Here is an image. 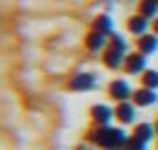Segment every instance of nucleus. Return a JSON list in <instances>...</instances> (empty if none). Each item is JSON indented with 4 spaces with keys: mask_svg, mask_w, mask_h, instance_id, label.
<instances>
[{
    "mask_svg": "<svg viewBox=\"0 0 158 150\" xmlns=\"http://www.w3.org/2000/svg\"><path fill=\"white\" fill-rule=\"evenodd\" d=\"M127 140H129V136L122 131V128H112L110 126V133H107V138H105V143L100 145V148L105 150H122L127 145Z\"/></svg>",
    "mask_w": 158,
    "mask_h": 150,
    "instance_id": "obj_1",
    "label": "nucleus"
},
{
    "mask_svg": "<svg viewBox=\"0 0 158 150\" xmlns=\"http://www.w3.org/2000/svg\"><path fill=\"white\" fill-rule=\"evenodd\" d=\"M68 87H71L73 92H88L90 87H95V75L93 73H76L71 77Z\"/></svg>",
    "mask_w": 158,
    "mask_h": 150,
    "instance_id": "obj_2",
    "label": "nucleus"
},
{
    "mask_svg": "<svg viewBox=\"0 0 158 150\" xmlns=\"http://www.w3.org/2000/svg\"><path fill=\"white\" fill-rule=\"evenodd\" d=\"M124 65H127V73H131V75L143 73V70H146V53H141V51H136V53H127Z\"/></svg>",
    "mask_w": 158,
    "mask_h": 150,
    "instance_id": "obj_3",
    "label": "nucleus"
},
{
    "mask_svg": "<svg viewBox=\"0 0 158 150\" xmlns=\"http://www.w3.org/2000/svg\"><path fill=\"white\" fill-rule=\"evenodd\" d=\"M110 94H112V99H117V102H127V99L134 94V90L129 87L127 80H114V82L110 85Z\"/></svg>",
    "mask_w": 158,
    "mask_h": 150,
    "instance_id": "obj_4",
    "label": "nucleus"
},
{
    "mask_svg": "<svg viewBox=\"0 0 158 150\" xmlns=\"http://www.w3.org/2000/svg\"><path fill=\"white\" fill-rule=\"evenodd\" d=\"M131 99H134L136 107H153V104L158 102V94H156V90L141 87V90H136V92L131 94Z\"/></svg>",
    "mask_w": 158,
    "mask_h": 150,
    "instance_id": "obj_5",
    "label": "nucleus"
},
{
    "mask_svg": "<svg viewBox=\"0 0 158 150\" xmlns=\"http://www.w3.org/2000/svg\"><path fill=\"white\" fill-rule=\"evenodd\" d=\"M90 116H93V121L98 126H110V119L114 116V109H110L107 104H95L90 109Z\"/></svg>",
    "mask_w": 158,
    "mask_h": 150,
    "instance_id": "obj_6",
    "label": "nucleus"
},
{
    "mask_svg": "<svg viewBox=\"0 0 158 150\" xmlns=\"http://www.w3.org/2000/svg\"><path fill=\"white\" fill-rule=\"evenodd\" d=\"M114 116H117L122 124H131V121L136 119V104H131V102H119L117 109H114Z\"/></svg>",
    "mask_w": 158,
    "mask_h": 150,
    "instance_id": "obj_7",
    "label": "nucleus"
},
{
    "mask_svg": "<svg viewBox=\"0 0 158 150\" xmlns=\"http://www.w3.org/2000/svg\"><path fill=\"white\" fill-rule=\"evenodd\" d=\"M124 58H127V56H124V51H119V49H114V46H107L102 61H105L107 68H119V65L124 63Z\"/></svg>",
    "mask_w": 158,
    "mask_h": 150,
    "instance_id": "obj_8",
    "label": "nucleus"
},
{
    "mask_svg": "<svg viewBox=\"0 0 158 150\" xmlns=\"http://www.w3.org/2000/svg\"><path fill=\"white\" fill-rule=\"evenodd\" d=\"M139 51L146 53V56L156 53V51H158V37H153V34H143V37H139Z\"/></svg>",
    "mask_w": 158,
    "mask_h": 150,
    "instance_id": "obj_9",
    "label": "nucleus"
},
{
    "mask_svg": "<svg viewBox=\"0 0 158 150\" xmlns=\"http://www.w3.org/2000/svg\"><path fill=\"white\" fill-rule=\"evenodd\" d=\"M146 29H148V17H143V15H134V17L129 19V32H131V34L143 37Z\"/></svg>",
    "mask_w": 158,
    "mask_h": 150,
    "instance_id": "obj_10",
    "label": "nucleus"
},
{
    "mask_svg": "<svg viewBox=\"0 0 158 150\" xmlns=\"http://www.w3.org/2000/svg\"><path fill=\"white\" fill-rule=\"evenodd\" d=\"M85 44H88L90 51H100V49L107 44V34H102V32H98V29H93V32L88 34V39H85Z\"/></svg>",
    "mask_w": 158,
    "mask_h": 150,
    "instance_id": "obj_11",
    "label": "nucleus"
},
{
    "mask_svg": "<svg viewBox=\"0 0 158 150\" xmlns=\"http://www.w3.org/2000/svg\"><path fill=\"white\" fill-rule=\"evenodd\" d=\"M153 133H156V126H151V124H139L136 128H134V138L148 143V140L153 138Z\"/></svg>",
    "mask_w": 158,
    "mask_h": 150,
    "instance_id": "obj_12",
    "label": "nucleus"
},
{
    "mask_svg": "<svg viewBox=\"0 0 158 150\" xmlns=\"http://www.w3.org/2000/svg\"><path fill=\"white\" fill-rule=\"evenodd\" d=\"M139 15H143V17H158V0H141V5H139Z\"/></svg>",
    "mask_w": 158,
    "mask_h": 150,
    "instance_id": "obj_13",
    "label": "nucleus"
},
{
    "mask_svg": "<svg viewBox=\"0 0 158 150\" xmlns=\"http://www.w3.org/2000/svg\"><path fill=\"white\" fill-rule=\"evenodd\" d=\"M107 133H110V126H98V128H93V131H90L88 138H90V143H93V145H102V143H105V138H107Z\"/></svg>",
    "mask_w": 158,
    "mask_h": 150,
    "instance_id": "obj_14",
    "label": "nucleus"
},
{
    "mask_svg": "<svg viewBox=\"0 0 158 150\" xmlns=\"http://www.w3.org/2000/svg\"><path fill=\"white\" fill-rule=\"evenodd\" d=\"M141 80H143V87H148V90H158V70H143L141 75Z\"/></svg>",
    "mask_w": 158,
    "mask_h": 150,
    "instance_id": "obj_15",
    "label": "nucleus"
},
{
    "mask_svg": "<svg viewBox=\"0 0 158 150\" xmlns=\"http://www.w3.org/2000/svg\"><path fill=\"white\" fill-rule=\"evenodd\" d=\"M95 29L102 32V34H112V17H107V15H100L95 19Z\"/></svg>",
    "mask_w": 158,
    "mask_h": 150,
    "instance_id": "obj_16",
    "label": "nucleus"
},
{
    "mask_svg": "<svg viewBox=\"0 0 158 150\" xmlns=\"http://www.w3.org/2000/svg\"><path fill=\"white\" fill-rule=\"evenodd\" d=\"M110 46H114V49H119V51H124L127 53V41H124V37L122 34H110Z\"/></svg>",
    "mask_w": 158,
    "mask_h": 150,
    "instance_id": "obj_17",
    "label": "nucleus"
},
{
    "mask_svg": "<svg viewBox=\"0 0 158 150\" xmlns=\"http://www.w3.org/2000/svg\"><path fill=\"white\" fill-rule=\"evenodd\" d=\"M124 150H146V143H143V140H139V138H134V136H131V138L127 140V145H124Z\"/></svg>",
    "mask_w": 158,
    "mask_h": 150,
    "instance_id": "obj_18",
    "label": "nucleus"
},
{
    "mask_svg": "<svg viewBox=\"0 0 158 150\" xmlns=\"http://www.w3.org/2000/svg\"><path fill=\"white\" fill-rule=\"evenodd\" d=\"M153 29H156V37H158V17H156V22H153Z\"/></svg>",
    "mask_w": 158,
    "mask_h": 150,
    "instance_id": "obj_19",
    "label": "nucleus"
},
{
    "mask_svg": "<svg viewBox=\"0 0 158 150\" xmlns=\"http://www.w3.org/2000/svg\"><path fill=\"white\" fill-rule=\"evenodd\" d=\"M78 150H93V148H90V145H88V148H85V145H83V148H78Z\"/></svg>",
    "mask_w": 158,
    "mask_h": 150,
    "instance_id": "obj_20",
    "label": "nucleus"
},
{
    "mask_svg": "<svg viewBox=\"0 0 158 150\" xmlns=\"http://www.w3.org/2000/svg\"><path fill=\"white\" fill-rule=\"evenodd\" d=\"M156 131H158V124H156Z\"/></svg>",
    "mask_w": 158,
    "mask_h": 150,
    "instance_id": "obj_21",
    "label": "nucleus"
}]
</instances>
